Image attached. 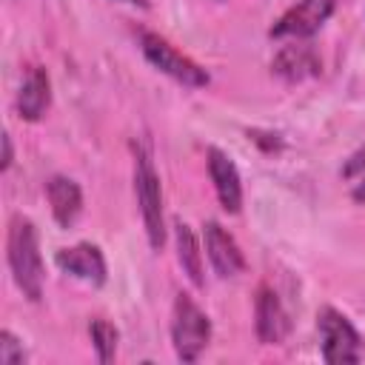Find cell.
<instances>
[{
  "instance_id": "6da1fadb",
  "label": "cell",
  "mask_w": 365,
  "mask_h": 365,
  "mask_svg": "<svg viewBox=\"0 0 365 365\" xmlns=\"http://www.w3.org/2000/svg\"><path fill=\"white\" fill-rule=\"evenodd\" d=\"M9 268L14 274L17 288L37 302L43 297V259L37 245V231L29 217L14 214L9 222Z\"/></svg>"
},
{
  "instance_id": "7a4b0ae2",
  "label": "cell",
  "mask_w": 365,
  "mask_h": 365,
  "mask_svg": "<svg viewBox=\"0 0 365 365\" xmlns=\"http://www.w3.org/2000/svg\"><path fill=\"white\" fill-rule=\"evenodd\" d=\"M134 148V194H137V205L143 214V225L148 234V245L154 251H160L165 245V222H163V191H160V177L154 171V163L148 157V151L143 145H131Z\"/></svg>"
},
{
  "instance_id": "3957f363",
  "label": "cell",
  "mask_w": 365,
  "mask_h": 365,
  "mask_svg": "<svg viewBox=\"0 0 365 365\" xmlns=\"http://www.w3.org/2000/svg\"><path fill=\"white\" fill-rule=\"evenodd\" d=\"M171 339L174 351L182 362H197L211 339V319L188 294H177L174 317H171Z\"/></svg>"
},
{
  "instance_id": "277c9868",
  "label": "cell",
  "mask_w": 365,
  "mask_h": 365,
  "mask_svg": "<svg viewBox=\"0 0 365 365\" xmlns=\"http://www.w3.org/2000/svg\"><path fill=\"white\" fill-rule=\"evenodd\" d=\"M317 328H319V345H322L325 362L342 365V362H359L362 359V336L348 322V317H342L334 308H322L317 314Z\"/></svg>"
},
{
  "instance_id": "5b68a950",
  "label": "cell",
  "mask_w": 365,
  "mask_h": 365,
  "mask_svg": "<svg viewBox=\"0 0 365 365\" xmlns=\"http://www.w3.org/2000/svg\"><path fill=\"white\" fill-rule=\"evenodd\" d=\"M140 46H143V54L145 60L160 68L163 74H168L171 80L188 86V88H202L208 86V74L205 68H200L191 57H185L182 51H177L168 40H163L160 34H151V31H143L140 34Z\"/></svg>"
},
{
  "instance_id": "8992f818",
  "label": "cell",
  "mask_w": 365,
  "mask_h": 365,
  "mask_svg": "<svg viewBox=\"0 0 365 365\" xmlns=\"http://www.w3.org/2000/svg\"><path fill=\"white\" fill-rule=\"evenodd\" d=\"M336 0H299L294 9H288L274 26L271 37H294V40H308L322 29V23L334 14Z\"/></svg>"
},
{
  "instance_id": "52a82bcc",
  "label": "cell",
  "mask_w": 365,
  "mask_h": 365,
  "mask_svg": "<svg viewBox=\"0 0 365 365\" xmlns=\"http://www.w3.org/2000/svg\"><path fill=\"white\" fill-rule=\"evenodd\" d=\"M54 262H57V268L63 274H71V277H77V279H83L88 285H103L106 282V259H103L100 248L91 245V242L60 248Z\"/></svg>"
},
{
  "instance_id": "ba28073f",
  "label": "cell",
  "mask_w": 365,
  "mask_h": 365,
  "mask_svg": "<svg viewBox=\"0 0 365 365\" xmlns=\"http://www.w3.org/2000/svg\"><path fill=\"white\" fill-rule=\"evenodd\" d=\"M205 251H208V259L214 265V271L228 279V277H237L242 274L245 268V257L237 245V240L220 225V222H205Z\"/></svg>"
},
{
  "instance_id": "9c48e42d",
  "label": "cell",
  "mask_w": 365,
  "mask_h": 365,
  "mask_svg": "<svg viewBox=\"0 0 365 365\" xmlns=\"http://www.w3.org/2000/svg\"><path fill=\"white\" fill-rule=\"evenodd\" d=\"M254 314H257V336H259V342H265V345L285 342V336L291 331V319H288V311L282 308L279 297L271 288L262 285L257 291Z\"/></svg>"
},
{
  "instance_id": "30bf717a",
  "label": "cell",
  "mask_w": 365,
  "mask_h": 365,
  "mask_svg": "<svg viewBox=\"0 0 365 365\" xmlns=\"http://www.w3.org/2000/svg\"><path fill=\"white\" fill-rule=\"evenodd\" d=\"M208 174H211L214 191L220 197V205L228 214H240V208H242V185H240V171L231 163V157L222 154L220 148H208Z\"/></svg>"
},
{
  "instance_id": "8fae6325",
  "label": "cell",
  "mask_w": 365,
  "mask_h": 365,
  "mask_svg": "<svg viewBox=\"0 0 365 365\" xmlns=\"http://www.w3.org/2000/svg\"><path fill=\"white\" fill-rule=\"evenodd\" d=\"M48 103H51V83H48V74H46V68L31 66V68L26 71V77H23L20 91H17V111H20L23 120L37 123V120L46 114Z\"/></svg>"
},
{
  "instance_id": "7c38bea8",
  "label": "cell",
  "mask_w": 365,
  "mask_h": 365,
  "mask_svg": "<svg viewBox=\"0 0 365 365\" xmlns=\"http://www.w3.org/2000/svg\"><path fill=\"white\" fill-rule=\"evenodd\" d=\"M46 194H48V202H51L54 222L60 228H71L83 214V191H80V185L74 180H68V177H51L46 182Z\"/></svg>"
},
{
  "instance_id": "4fadbf2b",
  "label": "cell",
  "mask_w": 365,
  "mask_h": 365,
  "mask_svg": "<svg viewBox=\"0 0 365 365\" xmlns=\"http://www.w3.org/2000/svg\"><path fill=\"white\" fill-rule=\"evenodd\" d=\"M271 68L279 77L297 83V80H305V77L319 74V57H317L314 46H308V43H291V46H282L277 51Z\"/></svg>"
},
{
  "instance_id": "5bb4252c",
  "label": "cell",
  "mask_w": 365,
  "mask_h": 365,
  "mask_svg": "<svg viewBox=\"0 0 365 365\" xmlns=\"http://www.w3.org/2000/svg\"><path fill=\"white\" fill-rule=\"evenodd\" d=\"M174 234H177V259H180L182 271L188 274V279H191V282L200 288L205 279H202V254H200L197 237H194L191 225H185L182 220H177Z\"/></svg>"
},
{
  "instance_id": "9a60e30c",
  "label": "cell",
  "mask_w": 365,
  "mask_h": 365,
  "mask_svg": "<svg viewBox=\"0 0 365 365\" xmlns=\"http://www.w3.org/2000/svg\"><path fill=\"white\" fill-rule=\"evenodd\" d=\"M88 331H91V342H94L97 359L100 362H111L114 354H117V339H120L117 328L111 322H106V319H91Z\"/></svg>"
},
{
  "instance_id": "2e32d148",
  "label": "cell",
  "mask_w": 365,
  "mask_h": 365,
  "mask_svg": "<svg viewBox=\"0 0 365 365\" xmlns=\"http://www.w3.org/2000/svg\"><path fill=\"white\" fill-rule=\"evenodd\" d=\"M26 359L20 339L11 331H0V362L3 365H20Z\"/></svg>"
},
{
  "instance_id": "e0dca14e",
  "label": "cell",
  "mask_w": 365,
  "mask_h": 365,
  "mask_svg": "<svg viewBox=\"0 0 365 365\" xmlns=\"http://www.w3.org/2000/svg\"><path fill=\"white\" fill-rule=\"evenodd\" d=\"M356 174H365V145H362L359 151H354V154L348 157V163L342 165V177H345V180H351V177H356Z\"/></svg>"
},
{
  "instance_id": "ac0fdd59",
  "label": "cell",
  "mask_w": 365,
  "mask_h": 365,
  "mask_svg": "<svg viewBox=\"0 0 365 365\" xmlns=\"http://www.w3.org/2000/svg\"><path fill=\"white\" fill-rule=\"evenodd\" d=\"M9 165H11V137L3 134V160H0V168L6 171Z\"/></svg>"
},
{
  "instance_id": "d6986e66",
  "label": "cell",
  "mask_w": 365,
  "mask_h": 365,
  "mask_svg": "<svg viewBox=\"0 0 365 365\" xmlns=\"http://www.w3.org/2000/svg\"><path fill=\"white\" fill-rule=\"evenodd\" d=\"M351 197H354L356 202H365V177H362V182H356V185H354Z\"/></svg>"
},
{
  "instance_id": "ffe728a7",
  "label": "cell",
  "mask_w": 365,
  "mask_h": 365,
  "mask_svg": "<svg viewBox=\"0 0 365 365\" xmlns=\"http://www.w3.org/2000/svg\"><path fill=\"white\" fill-rule=\"evenodd\" d=\"M125 3H134V6H143V9L148 6V0H125Z\"/></svg>"
}]
</instances>
